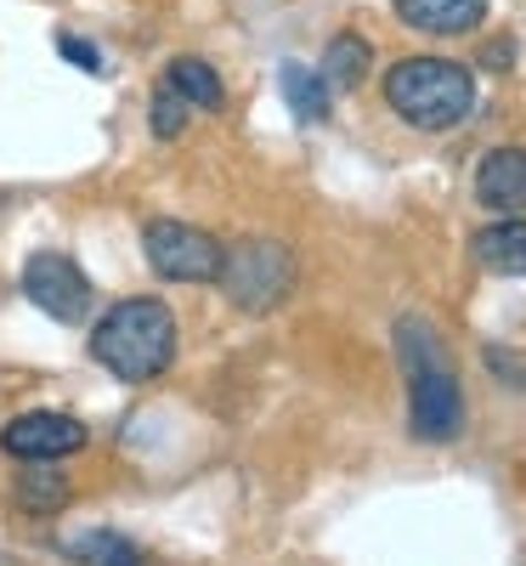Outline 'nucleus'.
Returning a JSON list of instances; mask_svg holds the SVG:
<instances>
[{
    "mask_svg": "<svg viewBox=\"0 0 526 566\" xmlns=\"http://www.w3.org/2000/svg\"><path fill=\"white\" fill-rule=\"evenodd\" d=\"M391 346H397L402 380H408V431L424 448L459 442V431H464V386L453 374L442 328L430 317H397Z\"/></svg>",
    "mask_w": 526,
    "mask_h": 566,
    "instance_id": "1",
    "label": "nucleus"
},
{
    "mask_svg": "<svg viewBox=\"0 0 526 566\" xmlns=\"http://www.w3.org/2000/svg\"><path fill=\"white\" fill-rule=\"evenodd\" d=\"M176 352H181L176 312L159 295H125L91 323V357L125 386H148L159 374H170Z\"/></svg>",
    "mask_w": 526,
    "mask_h": 566,
    "instance_id": "2",
    "label": "nucleus"
},
{
    "mask_svg": "<svg viewBox=\"0 0 526 566\" xmlns=\"http://www.w3.org/2000/svg\"><path fill=\"white\" fill-rule=\"evenodd\" d=\"M379 97H386V108L408 130L442 136V130H459L475 114V69L436 57V52L397 57L386 69V80H379Z\"/></svg>",
    "mask_w": 526,
    "mask_h": 566,
    "instance_id": "3",
    "label": "nucleus"
},
{
    "mask_svg": "<svg viewBox=\"0 0 526 566\" xmlns=\"http://www.w3.org/2000/svg\"><path fill=\"white\" fill-rule=\"evenodd\" d=\"M221 295L238 306V312H250V317H266V312H277L283 301L295 295V283H301V261H295V250L283 244V239H238V244H227V255H221Z\"/></svg>",
    "mask_w": 526,
    "mask_h": 566,
    "instance_id": "4",
    "label": "nucleus"
},
{
    "mask_svg": "<svg viewBox=\"0 0 526 566\" xmlns=\"http://www.w3.org/2000/svg\"><path fill=\"white\" fill-rule=\"evenodd\" d=\"M141 255H148L154 277H165V283H215L227 244L215 239V232L193 227V221L154 216L148 227H141Z\"/></svg>",
    "mask_w": 526,
    "mask_h": 566,
    "instance_id": "5",
    "label": "nucleus"
},
{
    "mask_svg": "<svg viewBox=\"0 0 526 566\" xmlns=\"http://www.w3.org/2000/svg\"><path fill=\"white\" fill-rule=\"evenodd\" d=\"M18 290L34 312H45L52 323L63 328H80L91 312H97V283L85 277V266L63 250H34L23 261V277H18Z\"/></svg>",
    "mask_w": 526,
    "mask_h": 566,
    "instance_id": "6",
    "label": "nucleus"
},
{
    "mask_svg": "<svg viewBox=\"0 0 526 566\" xmlns=\"http://www.w3.org/2000/svg\"><path fill=\"white\" fill-rule=\"evenodd\" d=\"M85 442H91L85 419L52 413V408H29V413L0 424V453H12L18 464H57V459L80 453Z\"/></svg>",
    "mask_w": 526,
    "mask_h": 566,
    "instance_id": "7",
    "label": "nucleus"
},
{
    "mask_svg": "<svg viewBox=\"0 0 526 566\" xmlns=\"http://www.w3.org/2000/svg\"><path fill=\"white\" fill-rule=\"evenodd\" d=\"M475 205L493 216L526 210V148H487L475 159Z\"/></svg>",
    "mask_w": 526,
    "mask_h": 566,
    "instance_id": "8",
    "label": "nucleus"
},
{
    "mask_svg": "<svg viewBox=\"0 0 526 566\" xmlns=\"http://www.w3.org/2000/svg\"><path fill=\"white\" fill-rule=\"evenodd\" d=\"M487 7L493 0H391V12L419 29V34H436V40H453V34H475L487 23Z\"/></svg>",
    "mask_w": 526,
    "mask_h": 566,
    "instance_id": "9",
    "label": "nucleus"
},
{
    "mask_svg": "<svg viewBox=\"0 0 526 566\" xmlns=\"http://www.w3.org/2000/svg\"><path fill=\"white\" fill-rule=\"evenodd\" d=\"M470 255H475V266L493 272V277H526V221L520 216L487 221L470 239Z\"/></svg>",
    "mask_w": 526,
    "mask_h": 566,
    "instance_id": "10",
    "label": "nucleus"
},
{
    "mask_svg": "<svg viewBox=\"0 0 526 566\" xmlns=\"http://www.w3.org/2000/svg\"><path fill=\"white\" fill-rule=\"evenodd\" d=\"M277 91H283V103H290L295 125H328L334 119V91L317 69L306 63H283L277 69Z\"/></svg>",
    "mask_w": 526,
    "mask_h": 566,
    "instance_id": "11",
    "label": "nucleus"
},
{
    "mask_svg": "<svg viewBox=\"0 0 526 566\" xmlns=\"http://www.w3.org/2000/svg\"><path fill=\"white\" fill-rule=\"evenodd\" d=\"M69 499H74V482L57 464H23L12 476V504L23 515H57V510H69Z\"/></svg>",
    "mask_w": 526,
    "mask_h": 566,
    "instance_id": "12",
    "label": "nucleus"
},
{
    "mask_svg": "<svg viewBox=\"0 0 526 566\" xmlns=\"http://www.w3.org/2000/svg\"><path fill=\"white\" fill-rule=\"evenodd\" d=\"M317 74L328 80V91H357V85L374 74V45H368L357 29H340V34L323 45Z\"/></svg>",
    "mask_w": 526,
    "mask_h": 566,
    "instance_id": "13",
    "label": "nucleus"
},
{
    "mask_svg": "<svg viewBox=\"0 0 526 566\" xmlns=\"http://www.w3.org/2000/svg\"><path fill=\"white\" fill-rule=\"evenodd\" d=\"M165 85L176 91V97H187L193 108H204V114L227 108V85H221L215 63H204V57H170L165 63Z\"/></svg>",
    "mask_w": 526,
    "mask_h": 566,
    "instance_id": "14",
    "label": "nucleus"
},
{
    "mask_svg": "<svg viewBox=\"0 0 526 566\" xmlns=\"http://www.w3.org/2000/svg\"><path fill=\"white\" fill-rule=\"evenodd\" d=\"M57 549H63L69 560H80V566H136V560H141V549H136L125 533H114V527L63 533V538H57Z\"/></svg>",
    "mask_w": 526,
    "mask_h": 566,
    "instance_id": "15",
    "label": "nucleus"
},
{
    "mask_svg": "<svg viewBox=\"0 0 526 566\" xmlns=\"http://www.w3.org/2000/svg\"><path fill=\"white\" fill-rule=\"evenodd\" d=\"M187 119H193V103L176 97L170 85H159L154 103H148V130H154L159 142H176V136H187Z\"/></svg>",
    "mask_w": 526,
    "mask_h": 566,
    "instance_id": "16",
    "label": "nucleus"
},
{
    "mask_svg": "<svg viewBox=\"0 0 526 566\" xmlns=\"http://www.w3.org/2000/svg\"><path fill=\"white\" fill-rule=\"evenodd\" d=\"M57 57L63 63H74V69H85V74H103L108 63H103V52H97V45H91V40H80V34H57Z\"/></svg>",
    "mask_w": 526,
    "mask_h": 566,
    "instance_id": "17",
    "label": "nucleus"
},
{
    "mask_svg": "<svg viewBox=\"0 0 526 566\" xmlns=\"http://www.w3.org/2000/svg\"><path fill=\"white\" fill-rule=\"evenodd\" d=\"M482 69H487V74H509V69H515V40H509V34H498V40L482 45Z\"/></svg>",
    "mask_w": 526,
    "mask_h": 566,
    "instance_id": "18",
    "label": "nucleus"
},
{
    "mask_svg": "<svg viewBox=\"0 0 526 566\" xmlns=\"http://www.w3.org/2000/svg\"><path fill=\"white\" fill-rule=\"evenodd\" d=\"M136 566H141V560H136Z\"/></svg>",
    "mask_w": 526,
    "mask_h": 566,
    "instance_id": "19",
    "label": "nucleus"
}]
</instances>
